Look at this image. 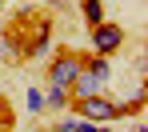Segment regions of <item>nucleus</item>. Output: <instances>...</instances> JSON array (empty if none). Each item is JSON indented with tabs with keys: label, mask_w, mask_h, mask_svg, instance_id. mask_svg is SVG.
<instances>
[{
	"label": "nucleus",
	"mask_w": 148,
	"mask_h": 132,
	"mask_svg": "<svg viewBox=\"0 0 148 132\" xmlns=\"http://www.w3.org/2000/svg\"><path fill=\"white\" fill-rule=\"evenodd\" d=\"M108 56H88L84 60V68H80V76H76V84L68 88L72 92V100H84V96H104L108 92Z\"/></svg>",
	"instance_id": "1"
},
{
	"label": "nucleus",
	"mask_w": 148,
	"mask_h": 132,
	"mask_svg": "<svg viewBox=\"0 0 148 132\" xmlns=\"http://www.w3.org/2000/svg\"><path fill=\"white\" fill-rule=\"evenodd\" d=\"M76 116L88 120V124H112L116 116H124V104L108 100V96H84V100H72Z\"/></svg>",
	"instance_id": "2"
},
{
	"label": "nucleus",
	"mask_w": 148,
	"mask_h": 132,
	"mask_svg": "<svg viewBox=\"0 0 148 132\" xmlns=\"http://www.w3.org/2000/svg\"><path fill=\"white\" fill-rule=\"evenodd\" d=\"M80 68H84V56H76V52L56 56L48 64V88H72L76 76H80Z\"/></svg>",
	"instance_id": "3"
},
{
	"label": "nucleus",
	"mask_w": 148,
	"mask_h": 132,
	"mask_svg": "<svg viewBox=\"0 0 148 132\" xmlns=\"http://www.w3.org/2000/svg\"><path fill=\"white\" fill-rule=\"evenodd\" d=\"M120 44H124V28H120V24L104 20V24L92 28V48H96V56H112Z\"/></svg>",
	"instance_id": "4"
},
{
	"label": "nucleus",
	"mask_w": 148,
	"mask_h": 132,
	"mask_svg": "<svg viewBox=\"0 0 148 132\" xmlns=\"http://www.w3.org/2000/svg\"><path fill=\"white\" fill-rule=\"evenodd\" d=\"M80 12H84V20L92 28L104 24V0H80Z\"/></svg>",
	"instance_id": "5"
},
{
	"label": "nucleus",
	"mask_w": 148,
	"mask_h": 132,
	"mask_svg": "<svg viewBox=\"0 0 148 132\" xmlns=\"http://www.w3.org/2000/svg\"><path fill=\"white\" fill-rule=\"evenodd\" d=\"M68 104H72V92H68V88H48L44 108H68Z\"/></svg>",
	"instance_id": "6"
},
{
	"label": "nucleus",
	"mask_w": 148,
	"mask_h": 132,
	"mask_svg": "<svg viewBox=\"0 0 148 132\" xmlns=\"http://www.w3.org/2000/svg\"><path fill=\"white\" fill-rule=\"evenodd\" d=\"M28 108L32 112H44V92L40 88H28Z\"/></svg>",
	"instance_id": "7"
},
{
	"label": "nucleus",
	"mask_w": 148,
	"mask_h": 132,
	"mask_svg": "<svg viewBox=\"0 0 148 132\" xmlns=\"http://www.w3.org/2000/svg\"><path fill=\"white\" fill-rule=\"evenodd\" d=\"M8 56H16V48H12L8 40H0V60H8Z\"/></svg>",
	"instance_id": "8"
},
{
	"label": "nucleus",
	"mask_w": 148,
	"mask_h": 132,
	"mask_svg": "<svg viewBox=\"0 0 148 132\" xmlns=\"http://www.w3.org/2000/svg\"><path fill=\"white\" fill-rule=\"evenodd\" d=\"M132 132H148V124H144V120H136V128H132Z\"/></svg>",
	"instance_id": "9"
},
{
	"label": "nucleus",
	"mask_w": 148,
	"mask_h": 132,
	"mask_svg": "<svg viewBox=\"0 0 148 132\" xmlns=\"http://www.w3.org/2000/svg\"><path fill=\"white\" fill-rule=\"evenodd\" d=\"M0 132H8V124H0Z\"/></svg>",
	"instance_id": "10"
},
{
	"label": "nucleus",
	"mask_w": 148,
	"mask_h": 132,
	"mask_svg": "<svg viewBox=\"0 0 148 132\" xmlns=\"http://www.w3.org/2000/svg\"><path fill=\"white\" fill-rule=\"evenodd\" d=\"M0 4H4V0H0Z\"/></svg>",
	"instance_id": "11"
}]
</instances>
